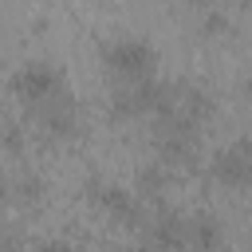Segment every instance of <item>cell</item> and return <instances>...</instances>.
I'll return each mask as SVG.
<instances>
[{"instance_id":"1","label":"cell","mask_w":252,"mask_h":252,"mask_svg":"<svg viewBox=\"0 0 252 252\" xmlns=\"http://www.w3.org/2000/svg\"><path fill=\"white\" fill-rule=\"evenodd\" d=\"M102 63H106L118 79L142 83V79H154V71H158V51H154V43H146V39H138V35H122V39H114V43L102 47Z\"/></svg>"},{"instance_id":"2","label":"cell","mask_w":252,"mask_h":252,"mask_svg":"<svg viewBox=\"0 0 252 252\" xmlns=\"http://www.w3.org/2000/svg\"><path fill=\"white\" fill-rule=\"evenodd\" d=\"M8 87H12V94L20 98V102H32V106H43V102H51L55 94H63V75L51 67V63H24V67H16L12 71V79H8Z\"/></svg>"},{"instance_id":"3","label":"cell","mask_w":252,"mask_h":252,"mask_svg":"<svg viewBox=\"0 0 252 252\" xmlns=\"http://www.w3.org/2000/svg\"><path fill=\"white\" fill-rule=\"evenodd\" d=\"M209 173H213V181H220L224 189H244V185H252V134L228 142V146L213 158Z\"/></svg>"},{"instance_id":"4","label":"cell","mask_w":252,"mask_h":252,"mask_svg":"<svg viewBox=\"0 0 252 252\" xmlns=\"http://www.w3.org/2000/svg\"><path fill=\"white\" fill-rule=\"evenodd\" d=\"M87 201H94L102 213H110L122 224H142V197L114 181H87Z\"/></svg>"},{"instance_id":"5","label":"cell","mask_w":252,"mask_h":252,"mask_svg":"<svg viewBox=\"0 0 252 252\" xmlns=\"http://www.w3.org/2000/svg\"><path fill=\"white\" fill-rule=\"evenodd\" d=\"M150 244L158 252H189V217L181 213H158L150 224Z\"/></svg>"},{"instance_id":"6","label":"cell","mask_w":252,"mask_h":252,"mask_svg":"<svg viewBox=\"0 0 252 252\" xmlns=\"http://www.w3.org/2000/svg\"><path fill=\"white\" fill-rule=\"evenodd\" d=\"M39 118H43V126H47L51 134H71V130L79 126V102L63 91V94H55L51 102L39 106Z\"/></svg>"},{"instance_id":"7","label":"cell","mask_w":252,"mask_h":252,"mask_svg":"<svg viewBox=\"0 0 252 252\" xmlns=\"http://www.w3.org/2000/svg\"><path fill=\"white\" fill-rule=\"evenodd\" d=\"M220 248H224L220 220H217L213 213L189 217V252H220Z\"/></svg>"},{"instance_id":"8","label":"cell","mask_w":252,"mask_h":252,"mask_svg":"<svg viewBox=\"0 0 252 252\" xmlns=\"http://www.w3.org/2000/svg\"><path fill=\"white\" fill-rule=\"evenodd\" d=\"M173 114H177V118H185V122H193V126H201V122H209V118H213V98H209L201 87H177Z\"/></svg>"},{"instance_id":"9","label":"cell","mask_w":252,"mask_h":252,"mask_svg":"<svg viewBox=\"0 0 252 252\" xmlns=\"http://www.w3.org/2000/svg\"><path fill=\"white\" fill-rule=\"evenodd\" d=\"M165 185H169V169H165L161 161H154V165H142V169H138V181H134V193H138L142 201H161V193H165Z\"/></svg>"},{"instance_id":"10","label":"cell","mask_w":252,"mask_h":252,"mask_svg":"<svg viewBox=\"0 0 252 252\" xmlns=\"http://www.w3.org/2000/svg\"><path fill=\"white\" fill-rule=\"evenodd\" d=\"M224 28H228V16H224V12H209V16H205V32H209V35H220Z\"/></svg>"},{"instance_id":"11","label":"cell","mask_w":252,"mask_h":252,"mask_svg":"<svg viewBox=\"0 0 252 252\" xmlns=\"http://www.w3.org/2000/svg\"><path fill=\"white\" fill-rule=\"evenodd\" d=\"M39 193H43V181H39V177H24V181H20V197H24V201H35Z\"/></svg>"},{"instance_id":"12","label":"cell","mask_w":252,"mask_h":252,"mask_svg":"<svg viewBox=\"0 0 252 252\" xmlns=\"http://www.w3.org/2000/svg\"><path fill=\"white\" fill-rule=\"evenodd\" d=\"M0 142H4L8 150H20V126H12V122H8V126H4V134H0Z\"/></svg>"},{"instance_id":"13","label":"cell","mask_w":252,"mask_h":252,"mask_svg":"<svg viewBox=\"0 0 252 252\" xmlns=\"http://www.w3.org/2000/svg\"><path fill=\"white\" fill-rule=\"evenodd\" d=\"M39 252H75V248H71L67 240H43V244H39Z\"/></svg>"},{"instance_id":"14","label":"cell","mask_w":252,"mask_h":252,"mask_svg":"<svg viewBox=\"0 0 252 252\" xmlns=\"http://www.w3.org/2000/svg\"><path fill=\"white\" fill-rule=\"evenodd\" d=\"M244 94H248V102H252V79H248V83H244Z\"/></svg>"},{"instance_id":"15","label":"cell","mask_w":252,"mask_h":252,"mask_svg":"<svg viewBox=\"0 0 252 252\" xmlns=\"http://www.w3.org/2000/svg\"><path fill=\"white\" fill-rule=\"evenodd\" d=\"M177 4H201V0H177Z\"/></svg>"},{"instance_id":"16","label":"cell","mask_w":252,"mask_h":252,"mask_svg":"<svg viewBox=\"0 0 252 252\" xmlns=\"http://www.w3.org/2000/svg\"><path fill=\"white\" fill-rule=\"evenodd\" d=\"M0 197H4V181H0Z\"/></svg>"}]
</instances>
